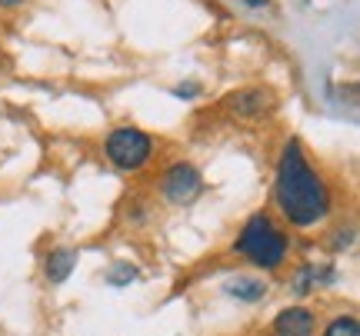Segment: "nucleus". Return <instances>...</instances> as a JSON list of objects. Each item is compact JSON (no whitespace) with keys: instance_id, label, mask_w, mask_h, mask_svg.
<instances>
[{"instance_id":"obj_2","label":"nucleus","mask_w":360,"mask_h":336,"mask_svg":"<svg viewBox=\"0 0 360 336\" xmlns=\"http://www.w3.org/2000/svg\"><path fill=\"white\" fill-rule=\"evenodd\" d=\"M233 250L260 270H281L283 260H287V233L270 220L267 213H254L240 227Z\"/></svg>"},{"instance_id":"obj_7","label":"nucleus","mask_w":360,"mask_h":336,"mask_svg":"<svg viewBox=\"0 0 360 336\" xmlns=\"http://www.w3.org/2000/svg\"><path fill=\"white\" fill-rule=\"evenodd\" d=\"M74 267H77V250L74 246H57L44 260V273H47L51 283H64L67 276L74 273Z\"/></svg>"},{"instance_id":"obj_12","label":"nucleus","mask_w":360,"mask_h":336,"mask_svg":"<svg viewBox=\"0 0 360 336\" xmlns=\"http://www.w3.org/2000/svg\"><path fill=\"white\" fill-rule=\"evenodd\" d=\"M197 93H200L197 83H180V87H174V97H180V100H191V97H197Z\"/></svg>"},{"instance_id":"obj_5","label":"nucleus","mask_w":360,"mask_h":336,"mask_svg":"<svg viewBox=\"0 0 360 336\" xmlns=\"http://www.w3.org/2000/svg\"><path fill=\"white\" fill-rule=\"evenodd\" d=\"M224 110L233 116H244V120H254V116H264L274 110V93L267 87H240L224 97Z\"/></svg>"},{"instance_id":"obj_14","label":"nucleus","mask_w":360,"mask_h":336,"mask_svg":"<svg viewBox=\"0 0 360 336\" xmlns=\"http://www.w3.org/2000/svg\"><path fill=\"white\" fill-rule=\"evenodd\" d=\"M24 0H0V7H20Z\"/></svg>"},{"instance_id":"obj_8","label":"nucleus","mask_w":360,"mask_h":336,"mask_svg":"<svg viewBox=\"0 0 360 336\" xmlns=\"http://www.w3.org/2000/svg\"><path fill=\"white\" fill-rule=\"evenodd\" d=\"M227 293L237 300H244V303H257V300L267 297V283L264 280H254V276H237L227 283Z\"/></svg>"},{"instance_id":"obj_10","label":"nucleus","mask_w":360,"mask_h":336,"mask_svg":"<svg viewBox=\"0 0 360 336\" xmlns=\"http://www.w3.org/2000/svg\"><path fill=\"white\" fill-rule=\"evenodd\" d=\"M323 336H360V323H357V316H337L334 323L323 330Z\"/></svg>"},{"instance_id":"obj_6","label":"nucleus","mask_w":360,"mask_h":336,"mask_svg":"<svg viewBox=\"0 0 360 336\" xmlns=\"http://www.w3.org/2000/svg\"><path fill=\"white\" fill-rule=\"evenodd\" d=\"M274 333L277 336H310L314 333V313L307 307H290L274 316Z\"/></svg>"},{"instance_id":"obj_3","label":"nucleus","mask_w":360,"mask_h":336,"mask_svg":"<svg viewBox=\"0 0 360 336\" xmlns=\"http://www.w3.org/2000/svg\"><path fill=\"white\" fill-rule=\"evenodd\" d=\"M103 150H107V160H110L117 170L134 173V170H141L150 163V156H154V140L137 127H117V130H110Z\"/></svg>"},{"instance_id":"obj_1","label":"nucleus","mask_w":360,"mask_h":336,"mask_svg":"<svg viewBox=\"0 0 360 336\" xmlns=\"http://www.w3.org/2000/svg\"><path fill=\"white\" fill-rule=\"evenodd\" d=\"M274 203L281 217L294 227H317L330 213V190L317 170L310 167L300 140H287L277 160L274 177Z\"/></svg>"},{"instance_id":"obj_4","label":"nucleus","mask_w":360,"mask_h":336,"mask_svg":"<svg viewBox=\"0 0 360 336\" xmlns=\"http://www.w3.org/2000/svg\"><path fill=\"white\" fill-rule=\"evenodd\" d=\"M204 190V177H200V170L187 163V160H180V163H170L164 170V177H160V194L167 196L170 203H177V207H187L193 203L197 196Z\"/></svg>"},{"instance_id":"obj_11","label":"nucleus","mask_w":360,"mask_h":336,"mask_svg":"<svg viewBox=\"0 0 360 336\" xmlns=\"http://www.w3.org/2000/svg\"><path fill=\"white\" fill-rule=\"evenodd\" d=\"M134 276H137V270H134L130 263H124V267H117V270H110V273H107V280H110V283H114V286H124V283H130Z\"/></svg>"},{"instance_id":"obj_9","label":"nucleus","mask_w":360,"mask_h":336,"mask_svg":"<svg viewBox=\"0 0 360 336\" xmlns=\"http://www.w3.org/2000/svg\"><path fill=\"white\" fill-rule=\"evenodd\" d=\"M334 273H317V267H304L300 270V276H297V293H310V290H317L321 283H327Z\"/></svg>"},{"instance_id":"obj_13","label":"nucleus","mask_w":360,"mask_h":336,"mask_svg":"<svg viewBox=\"0 0 360 336\" xmlns=\"http://www.w3.org/2000/svg\"><path fill=\"white\" fill-rule=\"evenodd\" d=\"M250 11H264V7H270V0H244Z\"/></svg>"}]
</instances>
